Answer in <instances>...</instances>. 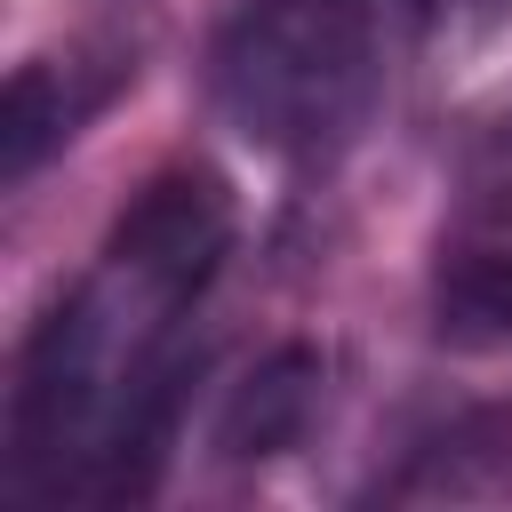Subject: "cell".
<instances>
[{"label": "cell", "instance_id": "6da1fadb", "mask_svg": "<svg viewBox=\"0 0 512 512\" xmlns=\"http://www.w3.org/2000/svg\"><path fill=\"white\" fill-rule=\"evenodd\" d=\"M360 0H256L216 48V88L248 136H288L328 104V80L352 64Z\"/></svg>", "mask_w": 512, "mask_h": 512}, {"label": "cell", "instance_id": "7a4b0ae2", "mask_svg": "<svg viewBox=\"0 0 512 512\" xmlns=\"http://www.w3.org/2000/svg\"><path fill=\"white\" fill-rule=\"evenodd\" d=\"M224 248H232V192H224V176L216 168H168V176H152L128 200V216L112 224L104 256H112V272L144 280L160 296V312H184L208 288Z\"/></svg>", "mask_w": 512, "mask_h": 512}, {"label": "cell", "instance_id": "3957f363", "mask_svg": "<svg viewBox=\"0 0 512 512\" xmlns=\"http://www.w3.org/2000/svg\"><path fill=\"white\" fill-rule=\"evenodd\" d=\"M96 352H104V312L88 288H72L16 352V392H8V464L40 472L88 416L96 400Z\"/></svg>", "mask_w": 512, "mask_h": 512}, {"label": "cell", "instance_id": "277c9868", "mask_svg": "<svg viewBox=\"0 0 512 512\" xmlns=\"http://www.w3.org/2000/svg\"><path fill=\"white\" fill-rule=\"evenodd\" d=\"M184 384H192V360H144L104 448H96V488L104 496H144L168 464V440H176V408H184Z\"/></svg>", "mask_w": 512, "mask_h": 512}, {"label": "cell", "instance_id": "5b68a950", "mask_svg": "<svg viewBox=\"0 0 512 512\" xmlns=\"http://www.w3.org/2000/svg\"><path fill=\"white\" fill-rule=\"evenodd\" d=\"M312 400H320V352H312V344H280V352L232 392V408H224V424H216V448H224L232 464L280 456V448L304 432Z\"/></svg>", "mask_w": 512, "mask_h": 512}, {"label": "cell", "instance_id": "8992f818", "mask_svg": "<svg viewBox=\"0 0 512 512\" xmlns=\"http://www.w3.org/2000/svg\"><path fill=\"white\" fill-rule=\"evenodd\" d=\"M432 312H440V336H456V344H504L512 336V256H496V248L448 256L432 280Z\"/></svg>", "mask_w": 512, "mask_h": 512}, {"label": "cell", "instance_id": "52a82bcc", "mask_svg": "<svg viewBox=\"0 0 512 512\" xmlns=\"http://www.w3.org/2000/svg\"><path fill=\"white\" fill-rule=\"evenodd\" d=\"M64 136H72V104H64L56 72H48V64H16L8 104H0V176L24 184V176L40 168V152L64 144Z\"/></svg>", "mask_w": 512, "mask_h": 512}]
</instances>
